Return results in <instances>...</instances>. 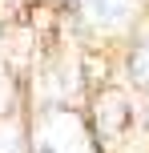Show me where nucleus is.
Returning a JSON list of instances; mask_svg holds the SVG:
<instances>
[{
	"mask_svg": "<svg viewBox=\"0 0 149 153\" xmlns=\"http://www.w3.org/2000/svg\"><path fill=\"white\" fill-rule=\"evenodd\" d=\"M133 76H137L141 85H149V45L137 48V56H133Z\"/></svg>",
	"mask_w": 149,
	"mask_h": 153,
	"instance_id": "f257e3e1",
	"label": "nucleus"
}]
</instances>
